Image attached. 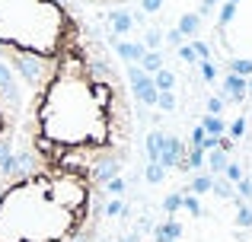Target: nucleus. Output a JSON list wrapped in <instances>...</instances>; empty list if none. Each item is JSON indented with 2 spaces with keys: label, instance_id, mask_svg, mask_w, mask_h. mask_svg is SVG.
Masks as SVG:
<instances>
[{
  "label": "nucleus",
  "instance_id": "nucleus-1",
  "mask_svg": "<svg viewBox=\"0 0 252 242\" xmlns=\"http://www.w3.org/2000/svg\"><path fill=\"white\" fill-rule=\"evenodd\" d=\"M134 147V108L102 38L51 64L29 96L23 156L51 169L83 172L99 185L118 179Z\"/></svg>",
  "mask_w": 252,
  "mask_h": 242
},
{
  "label": "nucleus",
  "instance_id": "nucleus-2",
  "mask_svg": "<svg viewBox=\"0 0 252 242\" xmlns=\"http://www.w3.org/2000/svg\"><path fill=\"white\" fill-rule=\"evenodd\" d=\"M105 194L90 175L23 156L0 179V242H96Z\"/></svg>",
  "mask_w": 252,
  "mask_h": 242
},
{
  "label": "nucleus",
  "instance_id": "nucleus-3",
  "mask_svg": "<svg viewBox=\"0 0 252 242\" xmlns=\"http://www.w3.org/2000/svg\"><path fill=\"white\" fill-rule=\"evenodd\" d=\"M93 35V26L70 0H0V57L19 70L29 89Z\"/></svg>",
  "mask_w": 252,
  "mask_h": 242
},
{
  "label": "nucleus",
  "instance_id": "nucleus-4",
  "mask_svg": "<svg viewBox=\"0 0 252 242\" xmlns=\"http://www.w3.org/2000/svg\"><path fill=\"white\" fill-rule=\"evenodd\" d=\"M29 96V83L10 61L0 57V179L23 160V121Z\"/></svg>",
  "mask_w": 252,
  "mask_h": 242
},
{
  "label": "nucleus",
  "instance_id": "nucleus-5",
  "mask_svg": "<svg viewBox=\"0 0 252 242\" xmlns=\"http://www.w3.org/2000/svg\"><path fill=\"white\" fill-rule=\"evenodd\" d=\"M74 6H93V10H112V6H125L131 0H70Z\"/></svg>",
  "mask_w": 252,
  "mask_h": 242
},
{
  "label": "nucleus",
  "instance_id": "nucleus-6",
  "mask_svg": "<svg viewBox=\"0 0 252 242\" xmlns=\"http://www.w3.org/2000/svg\"><path fill=\"white\" fill-rule=\"evenodd\" d=\"M227 86H230V93H233V99H240V93H243V80L240 77H230Z\"/></svg>",
  "mask_w": 252,
  "mask_h": 242
},
{
  "label": "nucleus",
  "instance_id": "nucleus-7",
  "mask_svg": "<svg viewBox=\"0 0 252 242\" xmlns=\"http://www.w3.org/2000/svg\"><path fill=\"white\" fill-rule=\"evenodd\" d=\"M147 179H150V182H160V179H163V166H160V162H154V166L147 169Z\"/></svg>",
  "mask_w": 252,
  "mask_h": 242
},
{
  "label": "nucleus",
  "instance_id": "nucleus-8",
  "mask_svg": "<svg viewBox=\"0 0 252 242\" xmlns=\"http://www.w3.org/2000/svg\"><path fill=\"white\" fill-rule=\"evenodd\" d=\"M157 83H160V89H169V86H172V74H169V70H160Z\"/></svg>",
  "mask_w": 252,
  "mask_h": 242
},
{
  "label": "nucleus",
  "instance_id": "nucleus-9",
  "mask_svg": "<svg viewBox=\"0 0 252 242\" xmlns=\"http://www.w3.org/2000/svg\"><path fill=\"white\" fill-rule=\"evenodd\" d=\"M144 67L147 70H160V54H147L144 57Z\"/></svg>",
  "mask_w": 252,
  "mask_h": 242
},
{
  "label": "nucleus",
  "instance_id": "nucleus-10",
  "mask_svg": "<svg viewBox=\"0 0 252 242\" xmlns=\"http://www.w3.org/2000/svg\"><path fill=\"white\" fill-rule=\"evenodd\" d=\"M195 23H198V16H185L182 19V32H195Z\"/></svg>",
  "mask_w": 252,
  "mask_h": 242
},
{
  "label": "nucleus",
  "instance_id": "nucleus-11",
  "mask_svg": "<svg viewBox=\"0 0 252 242\" xmlns=\"http://www.w3.org/2000/svg\"><path fill=\"white\" fill-rule=\"evenodd\" d=\"M191 188H195V191H208V188H211V179H195V185H191Z\"/></svg>",
  "mask_w": 252,
  "mask_h": 242
},
{
  "label": "nucleus",
  "instance_id": "nucleus-12",
  "mask_svg": "<svg viewBox=\"0 0 252 242\" xmlns=\"http://www.w3.org/2000/svg\"><path fill=\"white\" fill-rule=\"evenodd\" d=\"M240 223H243V226L252 223V211H246V207H243V211H240Z\"/></svg>",
  "mask_w": 252,
  "mask_h": 242
},
{
  "label": "nucleus",
  "instance_id": "nucleus-13",
  "mask_svg": "<svg viewBox=\"0 0 252 242\" xmlns=\"http://www.w3.org/2000/svg\"><path fill=\"white\" fill-rule=\"evenodd\" d=\"M233 67H236V74H249V70H252V64H246V61H240V64H233Z\"/></svg>",
  "mask_w": 252,
  "mask_h": 242
},
{
  "label": "nucleus",
  "instance_id": "nucleus-14",
  "mask_svg": "<svg viewBox=\"0 0 252 242\" xmlns=\"http://www.w3.org/2000/svg\"><path fill=\"white\" fill-rule=\"evenodd\" d=\"M179 204H182V201H179V198H176V194H172V198H166V211H176V207H179Z\"/></svg>",
  "mask_w": 252,
  "mask_h": 242
},
{
  "label": "nucleus",
  "instance_id": "nucleus-15",
  "mask_svg": "<svg viewBox=\"0 0 252 242\" xmlns=\"http://www.w3.org/2000/svg\"><path fill=\"white\" fill-rule=\"evenodd\" d=\"M160 106H163V108H172V96H169V93H163V99H160Z\"/></svg>",
  "mask_w": 252,
  "mask_h": 242
},
{
  "label": "nucleus",
  "instance_id": "nucleus-16",
  "mask_svg": "<svg viewBox=\"0 0 252 242\" xmlns=\"http://www.w3.org/2000/svg\"><path fill=\"white\" fill-rule=\"evenodd\" d=\"M204 124H208L211 131H220V121H217V118H208V121H204Z\"/></svg>",
  "mask_w": 252,
  "mask_h": 242
},
{
  "label": "nucleus",
  "instance_id": "nucleus-17",
  "mask_svg": "<svg viewBox=\"0 0 252 242\" xmlns=\"http://www.w3.org/2000/svg\"><path fill=\"white\" fill-rule=\"evenodd\" d=\"M144 6H147V10H157V6H160V0H144Z\"/></svg>",
  "mask_w": 252,
  "mask_h": 242
},
{
  "label": "nucleus",
  "instance_id": "nucleus-18",
  "mask_svg": "<svg viewBox=\"0 0 252 242\" xmlns=\"http://www.w3.org/2000/svg\"><path fill=\"white\" fill-rule=\"evenodd\" d=\"M208 3H214V0H208Z\"/></svg>",
  "mask_w": 252,
  "mask_h": 242
}]
</instances>
